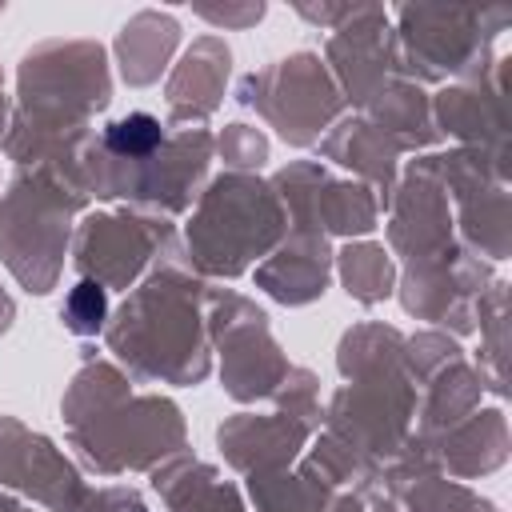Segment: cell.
Instances as JSON below:
<instances>
[{
	"label": "cell",
	"mask_w": 512,
	"mask_h": 512,
	"mask_svg": "<svg viewBox=\"0 0 512 512\" xmlns=\"http://www.w3.org/2000/svg\"><path fill=\"white\" fill-rule=\"evenodd\" d=\"M160 144V120L148 112H132L108 128V148L120 156H148Z\"/></svg>",
	"instance_id": "obj_1"
},
{
	"label": "cell",
	"mask_w": 512,
	"mask_h": 512,
	"mask_svg": "<svg viewBox=\"0 0 512 512\" xmlns=\"http://www.w3.org/2000/svg\"><path fill=\"white\" fill-rule=\"evenodd\" d=\"M68 320L76 332H96L104 320V288L92 280H80L68 296Z\"/></svg>",
	"instance_id": "obj_2"
}]
</instances>
